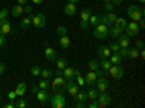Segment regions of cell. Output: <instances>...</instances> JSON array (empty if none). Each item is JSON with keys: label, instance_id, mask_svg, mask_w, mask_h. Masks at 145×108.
<instances>
[{"label": "cell", "instance_id": "obj_28", "mask_svg": "<svg viewBox=\"0 0 145 108\" xmlns=\"http://www.w3.org/2000/svg\"><path fill=\"white\" fill-rule=\"evenodd\" d=\"M22 13H23V6L22 5L13 6V9H12V15H13V16H20Z\"/></svg>", "mask_w": 145, "mask_h": 108}, {"label": "cell", "instance_id": "obj_24", "mask_svg": "<svg viewBox=\"0 0 145 108\" xmlns=\"http://www.w3.org/2000/svg\"><path fill=\"white\" fill-rule=\"evenodd\" d=\"M90 16H91V10H90L89 7H84V9L80 12V18H81V21H87V22H89Z\"/></svg>", "mask_w": 145, "mask_h": 108}, {"label": "cell", "instance_id": "obj_4", "mask_svg": "<svg viewBox=\"0 0 145 108\" xmlns=\"http://www.w3.org/2000/svg\"><path fill=\"white\" fill-rule=\"evenodd\" d=\"M65 85H67V79H65L64 76H55L54 80H52V83H51L50 86L52 88L54 92H57L59 88H61L63 91H65Z\"/></svg>", "mask_w": 145, "mask_h": 108}, {"label": "cell", "instance_id": "obj_60", "mask_svg": "<svg viewBox=\"0 0 145 108\" xmlns=\"http://www.w3.org/2000/svg\"><path fill=\"white\" fill-rule=\"evenodd\" d=\"M138 2H139L141 5H144V3H145V0H138Z\"/></svg>", "mask_w": 145, "mask_h": 108}, {"label": "cell", "instance_id": "obj_26", "mask_svg": "<svg viewBox=\"0 0 145 108\" xmlns=\"http://www.w3.org/2000/svg\"><path fill=\"white\" fill-rule=\"evenodd\" d=\"M110 66H112V63H110V60H109V58H102V62L99 63V67H100L103 72H107Z\"/></svg>", "mask_w": 145, "mask_h": 108}, {"label": "cell", "instance_id": "obj_50", "mask_svg": "<svg viewBox=\"0 0 145 108\" xmlns=\"http://www.w3.org/2000/svg\"><path fill=\"white\" fill-rule=\"evenodd\" d=\"M74 107H76V108H84V107H86V102H81V101H76Z\"/></svg>", "mask_w": 145, "mask_h": 108}, {"label": "cell", "instance_id": "obj_12", "mask_svg": "<svg viewBox=\"0 0 145 108\" xmlns=\"http://www.w3.org/2000/svg\"><path fill=\"white\" fill-rule=\"evenodd\" d=\"M44 54H45V57L50 60V62H55V60L58 58V57H57V51L52 48V47H50V45H46V47H45Z\"/></svg>", "mask_w": 145, "mask_h": 108}, {"label": "cell", "instance_id": "obj_53", "mask_svg": "<svg viewBox=\"0 0 145 108\" xmlns=\"http://www.w3.org/2000/svg\"><path fill=\"white\" fill-rule=\"evenodd\" d=\"M31 91H32V93L36 95V92L39 91V86H38V85H32V89H31Z\"/></svg>", "mask_w": 145, "mask_h": 108}, {"label": "cell", "instance_id": "obj_29", "mask_svg": "<svg viewBox=\"0 0 145 108\" xmlns=\"http://www.w3.org/2000/svg\"><path fill=\"white\" fill-rule=\"evenodd\" d=\"M109 34H110V35H112L113 38H118L119 35L122 34V31H120L119 28H116V27H113V25H112L110 28H109Z\"/></svg>", "mask_w": 145, "mask_h": 108}, {"label": "cell", "instance_id": "obj_40", "mask_svg": "<svg viewBox=\"0 0 145 108\" xmlns=\"http://www.w3.org/2000/svg\"><path fill=\"white\" fill-rule=\"evenodd\" d=\"M118 54L122 56V57H128V54H129V47H125V48H119Z\"/></svg>", "mask_w": 145, "mask_h": 108}, {"label": "cell", "instance_id": "obj_18", "mask_svg": "<svg viewBox=\"0 0 145 108\" xmlns=\"http://www.w3.org/2000/svg\"><path fill=\"white\" fill-rule=\"evenodd\" d=\"M118 38H119V40H118V44H119V47H120V48H125V47H129V41H131V40L126 37V35L120 34Z\"/></svg>", "mask_w": 145, "mask_h": 108}, {"label": "cell", "instance_id": "obj_33", "mask_svg": "<svg viewBox=\"0 0 145 108\" xmlns=\"http://www.w3.org/2000/svg\"><path fill=\"white\" fill-rule=\"evenodd\" d=\"M55 63H57V69L63 70V69L67 66V60H65V58H57V60H55Z\"/></svg>", "mask_w": 145, "mask_h": 108}, {"label": "cell", "instance_id": "obj_43", "mask_svg": "<svg viewBox=\"0 0 145 108\" xmlns=\"http://www.w3.org/2000/svg\"><path fill=\"white\" fill-rule=\"evenodd\" d=\"M7 16H9V10L7 9H2V10H0V21L7 19Z\"/></svg>", "mask_w": 145, "mask_h": 108}, {"label": "cell", "instance_id": "obj_39", "mask_svg": "<svg viewBox=\"0 0 145 108\" xmlns=\"http://www.w3.org/2000/svg\"><path fill=\"white\" fill-rule=\"evenodd\" d=\"M57 34L61 37V35H67V28L64 27V25H59L58 28H57Z\"/></svg>", "mask_w": 145, "mask_h": 108}, {"label": "cell", "instance_id": "obj_22", "mask_svg": "<svg viewBox=\"0 0 145 108\" xmlns=\"http://www.w3.org/2000/svg\"><path fill=\"white\" fill-rule=\"evenodd\" d=\"M122 56H119L118 53H112L110 56H109V60H110V63L112 64H120L122 63Z\"/></svg>", "mask_w": 145, "mask_h": 108}, {"label": "cell", "instance_id": "obj_52", "mask_svg": "<svg viewBox=\"0 0 145 108\" xmlns=\"http://www.w3.org/2000/svg\"><path fill=\"white\" fill-rule=\"evenodd\" d=\"M5 70H6V66H5V63H2V62H0V75H3V73H5Z\"/></svg>", "mask_w": 145, "mask_h": 108}, {"label": "cell", "instance_id": "obj_30", "mask_svg": "<svg viewBox=\"0 0 145 108\" xmlns=\"http://www.w3.org/2000/svg\"><path fill=\"white\" fill-rule=\"evenodd\" d=\"M52 75H54V72L51 69H41V75L39 76H42V79H48V78H51Z\"/></svg>", "mask_w": 145, "mask_h": 108}, {"label": "cell", "instance_id": "obj_49", "mask_svg": "<svg viewBox=\"0 0 145 108\" xmlns=\"http://www.w3.org/2000/svg\"><path fill=\"white\" fill-rule=\"evenodd\" d=\"M6 37H5V35L3 34H0V47H5L6 45Z\"/></svg>", "mask_w": 145, "mask_h": 108}, {"label": "cell", "instance_id": "obj_2", "mask_svg": "<svg viewBox=\"0 0 145 108\" xmlns=\"http://www.w3.org/2000/svg\"><path fill=\"white\" fill-rule=\"evenodd\" d=\"M128 16L134 21V22H138L139 19H142L144 18V9L141 7V6H138V5H131L129 7H128Z\"/></svg>", "mask_w": 145, "mask_h": 108}, {"label": "cell", "instance_id": "obj_37", "mask_svg": "<svg viewBox=\"0 0 145 108\" xmlns=\"http://www.w3.org/2000/svg\"><path fill=\"white\" fill-rule=\"evenodd\" d=\"M89 23H90V25H93V27H96L99 23V15H91L90 19H89Z\"/></svg>", "mask_w": 145, "mask_h": 108}, {"label": "cell", "instance_id": "obj_46", "mask_svg": "<svg viewBox=\"0 0 145 108\" xmlns=\"http://www.w3.org/2000/svg\"><path fill=\"white\" fill-rule=\"evenodd\" d=\"M105 7H106V10H107V12H113V7H115V5H113L112 2H106Z\"/></svg>", "mask_w": 145, "mask_h": 108}, {"label": "cell", "instance_id": "obj_6", "mask_svg": "<svg viewBox=\"0 0 145 108\" xmlns=\"http://www.w3.org/2000/svg\"><path fill=\"white\" fill-rule=\"evenodd\" d=\"M123 31H125V35H126L128 38H134V37H137V35H138V32H139L138 23L132 21L131 23H128V25H126V28H125Z\"/></svg>", "mask_w": 145, "mask_h": 108}, {"label": "cell", "instance_id": "obj_62", "mask_svg": "<svg viewBox=\"0 0 145 108\" xmlns=\"http://www.w3.org/2000/svg\"><path fill=\"white\" fill-rule=\"evenodd\" d=\"M0 102H2V97H0Z\"/></svg>", "mask_w": 145, "mask_h": 108}, {"label": "cell", "instance_id": "obj_1", "mask_svg": "<svg viewBox=\"0 0 145 108\" xmlns=\"http://www.w3.org/2000/svg\"><path fill=\"white\" fill-rule=\"evenodd\" d=\"M51 107L52 108H65L67 107V98L61 92H54L52 97H50Z\"/></svg>", "mask_w": 145, "mask_h": 108}, {"label": "cell", "instance_id": "obj_31", "mask_svg": "<svg viewBox=\"0 0 145 108\" xmlns=\"http://www.w3.org/2000/svg\"><path fill=\"white\" fill-rule=\"evenodd\" d=\"M99 22H100V23H105V25H106V27H109V28L112 27V23L109 22V19H107V15H106V13L99 15Z\"/></svg>", "mask_w": 145, "mask_h": 108}, {"label": "cell", "instance_id": "obj_27", "mask_svg": "<svg viewBox=\"0 0 145 108\" xmlns=\"http://www.w3.org/2000/svg\"><path fill=\"white\" fill-rule=\"evenodd\" d=\"M97 95H99V91L96 88H89L87 91V99H97Z\"/></svg>", "mask_w": 145, "mask_h": 108}, {"label": "cell", "instance_id": "obj_54", "mask_svg": "<svg viewBox=\"0 0 145 108\" xmlns=\"http://www.w3.org/2000/svg\"><path fill=\"white\" fill-rule=\"evenodd\" d=\"M3 107H5V108H15V102H7V104H5Z\"/></svg>", "mask_w": 145, "mask_h": 108}, {"label": "cell", "instance_id": "obj_57", "mask_svg": "<svg viewBox=\"0 0 145 108\" xmlns=\"http://www.w3.org/2000/svg\"><path fill=\"white\" fill-rule=\"evenodd\" d=\"M16 2H18V5H26V2H28V0H16Z\"/></svg>", "mask_w": 145, "mask_h": 108}, {"label": "cell", "instance_id": "obj_42", "mask_svg": "<svg viewBox=\"0 0 145 108\" xmlns=\"http://www.w3.org/2000/svg\"><path fill=\"white\" fill-rule=\"evenodd\" d=\"M107 19H109V22H110L112 25H113V23L116 22V19H118V16H116V13H113V12H110V13H107Z\"/></svg>", "mask_w": 145, "mask_h": 108}, {"label": "cell", "instance_id": "obj_8", "mask_svg": "<svg viewBox=\"0 0 145 108\" xmlns=\"http://www.w3.org/2000/svg\"><path fill=\"white\" fill-rule=\"evenodd\" d=\"M46 23V16L44 13H36L35 16H32V25L35 28H44Z\"/></svg>", "mask_w": 145, "mask_h": 108}, {"label": "cell", "instance_id": "obj_13", "mask_svg": "<svg viewBox=\"0 0 145 108\" xmlns=\"http://www.w3.org/2000/svg\"><path fill=\"white\" fill-rule=\"evenodd\" d=\"M64 13H65L67 16H74V15L77 13V7H76V5L68 2V3L64 6Z\"/></svg>", "mask_w": 145, "mask_h": 108}, {"label": "cell", "instance_id": "obj_3", "mask_svg": "<svg viewBox=\"0 0 145 108\" xmlns=\"http://www.w3.org/2000/svg\"><path fill=\"white\" fill-rule=\"evenodd\" d=\"M107 73L110 75L113 79H120V78L125 75V69L120 66V64H112L110 67H109Z\"/></svg>", "mask_w": 145, "mask_h": 108}, {"label": "cell", "instance_id": "obj_38", "mask_svg": "<svg viewBox=\"0 0 145 108\" xmlns=\"http://www.w3.org/2000/svg\"><path fill=\"white\" fill-rule=\"evenodd\" d=\"M38 86H39V89H48V88H50V82H48L46 79H42L38 83Z\"/></svg>", "mask_w": 145, "mask_h": 108}, {"label": "cell", "instance_id": "obj_25", "mask_svg": "<svg viewBox=\"0 0 145 108\" xmlns=\"http://www.w3.org/2000/svg\"><path fill=\"white\" fill-rule=\"evenodd\" d=\"M74 99L76 101H81V102H86L87 101V92L86 91H78L74 95Z\"/></svg>", "mask_w": 145, "mask_h": 108}, {"label": "cell", "instance_id": "obj_15", "mask_svg": "<svg viewBox=\"0 0 145 108\" xmlns=\"http://www.w3.org/2000/svg\"><path fill=\"white\" fill-rule=\"evenodd\" d=\"M10 31H12L10 22H9L7 19H5V21H0V34L6 35V34H9Z\"/></svg>", "mask_w": 145, "mask_h": 108}, {"label": "cell", "instance_id": "obj_34", "mask_svg": "<svg viewBox=\"0 0 145 108\" xmlns=\"http://www.w3.org/2000/svg\"><path fill=\"white\" fill-rule=\"evenodd\" d=\"M128 57H129V58H138V57H139V50L137 48V47H135V48H129Z\"/></svg>", "mask_w": 145, "mask_h": 108}, {"label": "cell", "instance_id": "obj_48", "mask_svg": "<svg viewBox=\"0 0 145 108\" xmlns=\"http://www.w3.org/2000/svg\"><path fill=\"white\" fill-rule=\"evenodd\" d=\"M7 95H9V99H10V101H15V99H16V92H15V91H9Z\"/></svg>", "mask_w": 145, "mask_h": 108}, {"label": "cell", "instance_id": "obj_36", "mask_svg": "<svg viewBox=\"0 0 145 108\" xmlns=\"http://www.w3.org/2000/svg\"><path fill=\"white\" fill-rule=\"evenodd\" d=\"M31 75L35 76V78H36V76H39V75H41V67H38V66H32V67H31Z\"/></svg>", "mask_w": 145, "mask_h": 108}, {"label": "cell", "instance_id": "obj_14", "mask_svg": "<svg viewBox=\"0 0 145 108\" xmlns=\"http://www.w3.org/2000/svg\"><path fill=\"white\" fill-rule=\"evenodd\" d=\"M36 98H38V101L41 104H45L46 101H50V95H48L46 89H39L38 92H36Z\"/></svg>", "mask_w": 145, "mask_h": 108}, {"label": "cell", "instance_id": "obj_20", "mask_svg": "<svg viewBox=\"0 0 145 108\" xmlns=\"http://www.w3.org/2000/svg\"><path fill=\"white\" fill-rule=\"evenodd\" d=\"M15 92H16V97H23V95L26 93V83H23V82H20L19 85L16 86Z\"/></svg>", "mask_w": 145, "mask_h": 108}, {"label": "cell", "instance_id": "obj_16", "mask_svg": "<svg viewBox=\"0 0 145 108\" xmlns=\"http://www.w3.org/2000/svg\"><path fill=\"white\" fill-rule=\"evenodd\" d=\"M97 54H99V57L100 58H109V56L112 54V51H110V48L109 47H100V48L97 50Z\"/></svg>", "mask_w": 145, "mask_h": 108}, {"label": "cell", "instance_id": "obj_45", "mask_svg": "<svg viewBox=\"0 0 145 108\" xmlns=\"http://www.w3.org/2000/svg\"><path fill=\"white\" fill-rule=\"evenodd\" d=\"M89 27H90V23H89L87 21H81V22H80V28H81L83 31H87Z\"/></svg>", "mask_w": 145, "mask_h": 108}, {"label": "cell", "instance_id": "obj_19", "mask_svg": "<svg viewBox=\"0 0 145 108\" xmlns=\"http://www.w3.org/2000/svg\"><path fill=\"white\" fill-rule=\"evenodd\" d=\"M58 41H59V45H61V48H64V50H67L68 47L71 45V40L67 37V35H61Z\"/></svg>", "mask_w": 145, "mask_h": 108}, {"label": "cell", "instance_id": "obj_44", "mask_svg": "<svg viewBox=\"0 0 145 108\" xmlns=\"http://www.w3.org/2000/svg\"><path fill=\"white\" fill-rule=\"evenodd\" d=\"M86 107H89V108H99V102H97V99H90V102L86 104Z\"/></svg>", "mask_w": 145, "mask_h": 108}, {"label": "cell", "instance_id": "obj_58", "mask_svg": "<svg viewBox=\"0 0 145 108\" xmlns=\"http://www.w3.org/2000/svg\"><path fill=\"white\" fill-rule=\"evenodd\" d=\"M42 2H44V0H32V3H33V5H41Z\"/></svg>", "mask_w": 145, "mask_h": 108}, {"label": "cell", "instance_id": "obj_32", "mask_svg": "<svg viewBox=\"0 0 145 108\" xmlns=\"http://www.w3.org/2000/svg\"><path fill=\"white\" fill-rule=\"evenodd\" d=\"M26 107V101L22 99V97H16V102H15V108H25Z\"/></svg>", "mask_w": 145, "mask_h": 108}, {"label": "cell", "instance_id": "obj_35", "mask_svg": "<svg viewBox=\"0 0 145 108\" xmlns=\"http://www.w3.org/2000/svg\"><path fill=\"white\" fill-rule=\"evenodd\" d=\"M87 64H89V70H97L99 69V62L97 60H90Z\"/></svg>", "mask_w": 145, "mask_h": 108}, {"label": "cell", "instance_id": "obj_61", "mask_svg": "<svg viewBox=\"0 0 145 108\" xmlns=\"http://www.w3.org/2000/svg\"><path fill=\"white\" fill-rule=\"evenodd\" d=\"M103 2H105V3H106V2H110V0H103Z\"/></svg>", "mask_w": 145, "mask_h": 108}, {"label": "cell", "instance_id": "obj_5", "mask_svg": "<svg viewBox=\"0 0 145 108\" xmlns=\"http://www.w3.org/2000/svg\"><path fill=\"white\" fill-rule=\"evenodd\" d=\"M109 34V27H106L105 23H97V25L94 27V37L99 38V40H103L106 35Z\"/></svg>", "mask_w": 145, "mask_h": 108}, {"label": "cell", "instance_id": "obj_7", "mask_svg": "<svg viewBox=\"0 0 145 108\" xmlns=\"http://www.w3.org/2000/svg\"><path fill=\"white\" fill-rule=\"evenodd\" d=\"M97 102H99V107L106 108V107L110 105L112 98H110V95L106 93V92H99V95H97Z\"/></svg>", "mask_w": 145, "mask_h": 108}, {"label": "cell", "instance_id": "obj_23", "mask_svg": "<svg viewBox=\"0 0 145 108\" xmlns=\"http://www.w3.org/2000/svg\"><path fill=\"white\" fill-rule=\"evenodd\" d=\"M32 25V16H25L20 21V28L22 29H28Z\"/></svg>", "mask_w": 145, "mask_h": 108}, {"label": "cell", "instance_id": "obj_51", "mask_svg": "<svg viewBox=\"0 0 145 108\" xmlns=\"http://www.w3.org/2000/svg\"><path fill=\"white\" fill-rule=\"evenodd\" d=\"M137 48H138V50H142V48H144V41H142V40H138V41H137Z\"/></svg>", "mask_w": 145, "mask_h": 108}, {"label": "cell", "instance_id": "obj_10", "mask_svg": "<svg viewBox=\"0 0 145 108\" xmlns=\"http://www.w3.org/2000/svg\"><path fill=\"white\" fill-rule=\"evenodd\" d=\"M96 80H97V75H96L94 70H89V73L86 75V78H84V82H86L87 86H94Z\"/></svg>", "mask_w": 145, "mask_h": 108}, {"label": "cell", "instance_id": "obj_11", "mask_svg": "<svg viewBox=\"0 0 145 108\" xmlns=\"http://www.w3.org/2000/svg\"><path fill=\"white\" fill-rule=\"evenodd\" d=\"M65 91L71 95V97H74V95L78 92V85L77 82H72V80H67V85H65Z\"/></svg>", "mask_w": 145, "mask_h": 108}, {"label": "cell", "instance_id": "obj_55", "mask_svg": "<svg viewBox=\"0 0 145 108\" xmlns=\"http://www.w3.org/2000/svg\"><path fill=\"white\" fill-rule=\"evenodd\" d=\"M110 2L115 5V6H118V5H120V3H122L123 2V0H110Z\"/></svg>", "mask_w": 145, "mask_h": 108}, {"label": "cell", "instance_id": "obj_41", "mask_svg": "<svg viewBox=\"0 0 145 108\" xmlns=\"http://www.w3.org/2000/svg\"><path fill=\"white\" fill-rule=\"evenodd\" d=\"M109 48H110V51H112V53H118L120 47H119V44H118V42H110Z\"/></svg>", "mask_w": 145, "mask_h": 108}, {"label": "cell", "instance_id": "obj_21", "mask_svg": "<svg viewBox=\"0 0 145 108\" xmlns=\"http://www.w3.org/2000/svg\"><path fill=\"white\" fill-rule=\"evenodd\" d=\"M126 25H128V21H126L125 18H118V19H116V22H115V27H116V28H119L122 32H123V29L126 28Z\"/></svg>", "mask_w": 145, "mask_h": 108}, {"label": "cell", "instance_id": "obj_9", "mask_svg": "<svg viewBox=\"0 0 145 108\" xmlns=\"http://www.w3.org/2000/svg\"><path fill=\"white\" fill-rule=\"evenodd\" d=\"M94 85L97 86L96 89H97L99 92H106V91L109 89V82H107V79H106V78H103V76L97 78V80H96Z\"/></svg>", "mask_w": 145, "mask_h": 108}, {"label": "cell", "instance_id": "obj_56", "mask_svg": "<svg viewBox=\"0 0 145 108\" xmlns=\"http://www.w3.org/2000/svg\"><path fill=\"white\" fill-rule=\"evenodd\" d=\"M55 76H63V70L57 69V70H55Z\"/></svg>", "mask_w": 145, "mask_h": 108}, {"label": "cell", "instance_id": "obj_59", "mask_svg": "<svg viewBox=\"0 0 145 108\" xmlns=\"http://www.w3.org/2000/svg\"><path fill=\"white\" fill-rule=\"evenodd\" d=\"M68 2H70V3H74V5H76V3H78V2H80V0H68Z\"/></svg>", "mask_w": 145, "mask_h": 108}, {"label": "cell", "instance_id": "obj_17", "mask_svg": "<svg viewBox=\"0 0 145 108\" xmlns=\"http://www.w3.org/2000/svg\"><path fill=\"white\" fill-rule=\"evenodd\" d=\"M63 76H64L67 80H72V78H74V69L65 66V67L63 69Z\"/></svg>", "mask_w": 145, "mask_h": 108}, {"label": "cell", "instance_id": "obj_47", "mask_svg": "<svg viewBox=\"0 0 145 108\" xmlns=\"http://www.w3.org/2000/svg\"><path fill=\"white\" fill-rule=\"evenodd\" d=\"M23 13H32V6H29V5H23Z\"/></svg>", "mask_w": 145, "mask_h": 108}]
</instances>
